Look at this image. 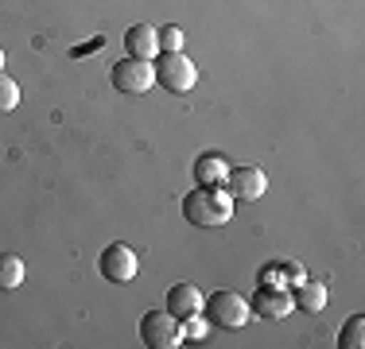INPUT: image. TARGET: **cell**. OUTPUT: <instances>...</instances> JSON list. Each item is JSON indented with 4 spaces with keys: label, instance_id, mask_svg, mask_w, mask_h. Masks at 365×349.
Here are the masks:
<instances>
[{
    "label": "cell",
    "instance_id": "obj_1",
    "mask_svg": "<svg viewBox=\"0 0 365 349\" xmlns=\"http://www.w3.org/2000/svg\"><path fill=\"white\" fill-rule=\"evenodd\" d=\"M182 214H187V222L198 225V229H218V225H225L233 217V198H230V190H222V187H202V182H198V187L182 198Z\"/></svg>",
    "mask_w": 365,
    "mask_h": 349
},
{
    "label": "cell",
    "instance_id": "obj_2",
    "mask_svg": "<svg viewBox=\"0 0 365 349\" xmlns=\"http://www.w3.org/2000/svg\"><path fill=\"white\" fill-rule=\"evenodd\" d=\"M155 85L168 93H190L198 82V70L182 51H155Z\"/></svg>",
    "mask_w": 365,
    "mask_h": 349
},
{
    "label": "cell",
    "instance_id": "obj_3",
    "mask_svg": "<svg viewBox=\"0 0 365 349\" xmlns=\"http://www.w3.org/2000/svg\"><path fill=\"white\" fill-rule=\"evenodd\" d=\"M202 314L222 330H241L249 322V299L237 291H214L210 299H202Z\"/></svg>",
    "mask_w": 365,
    "mask_h": 349
},
{
    "label": "cell",
    "instance_id": "obj_4",
    "mask_svg": "<svg viewBox=\"0 0 365 349\" xmlns=\"http://www.w3.org/2000/svg\"><path fill=\"white\" fill-rule=\"evenodd\" d=\"M140 342L148 349H175L182 345V322L168 311H148L140 318Z\"/></svg>",
    "mask_w": 365,
    "mask_h": 349
},
{
    "label": "cell",
    "instance_id": "obj_5",
    "mask_svg": "<svg viewBox=\"0 0 365 349\" xmlns=\"http://www.w3.org/2000/svg\"><path fill=\"white\" fill-rule=\"evenodd\" d=\"M113 85H117L120 93H148L155 85V70L148 58H120V63H113Z\"/></svg>",
    "mask_w": 365,
    "mask_h": 349
},
{
    "label": "cell",
    "instance_id": "obj_6",
    "mask_svg": "<svg viewBox=\"0 0 365 349\" xmlns=\"http://www.w3.org/2000/svg\"><path fill=\"white\" fill-rule=\"evenodd\" d=\"M101 276L109 279V283H128V279H136V268H140V260H136V252L128 249L125 241H113L106 252H101L98 260Z\"/></svg>",
    "mask_w": 365,
    "mask_h": 349
},
{
    "label": "cell",
    "instance_id": "obj_7",
    "mask_svg": "<svg viewBox=\"0 0 365 349\" xmlns=\"http://www.w3.org/2000/svg\"><path fill=\"white\" fill-rule=\"evenodd\" d=\"M222 187L230 190L233 202H257V198L268 190V179H264L260 167H233L230 174H225Z\"/></svg>",
    "mask_w": 365,
    "mask_h": 349
},
{
    "label": "cell",
    "instance_id": "obj_8",
    "mask_svg": "<svg viewBox=\"0 0 365 349\" xmlns=\"http://www.w3.org/2000/svg\"><path fill=\"white\" fill-rule=\"evenodd\" d=\"M292 295L284 291V283H260L253 291V299H249V311L260 314V318H284V314H292Z\"/></svg>",
    "mask_w": 365,
    "mask_h": 349
},
{
    "label": "cell",
    "instance_id": "obj_9",
    "mask_svg": "<svg viewBox=\"0 0 365 349\" xmlns=\"http://www.w3.org/2000/svg\"><path fill=\"white\" fill-rule=\"evenodd\" d=\"M168 314H175V318H195V314H202V291H198L195 283H175L168 291Z\"/></svg>",
    "mask_w": 365,
    "mask_h": 349
},
{
    "label": "cell",
    "instance_id": "obj_10",
    "mask_svg": "<svg viewBox=\"0 0 365 349\" xmlns=\"http://www.w3.org/2000/svg\"><path fill=\"white\" fill-rule=\"evenodd\" d=\"M125 51L133 58H155V51H160V35H155L152 24H133V28L125 31Z\"/></svg>",
    "mask_w": 365,
    "mask_h": 349
},
{
    "label": "cell",
    "instance_id": "obj_11",
    "mask_svg": "<svg viewBox=\"0 0 365 349\" xmlns=\"http://www.w3.org/2000/svg\"><path fill=\"white\" fill-rule=\"evenodd\" d=\"M292 303L299 311H307V314H319L327 307V283H319V279H299V283H295Z\"/></svg>",
    "mask_w": 365,
    "mask_h": 349
},
{
    "label": "cell",
    "instance_id": "obj_12",
    "mask_svg": "<svg viewBox=\"0 0 365 349\" xmlns=\"http://www.w3.org/2000/svg\"><path fill=\"white\" fill-rule=\"evenodd\" d=\"M225 174H230V167H225V160L218 152H206L195 160V179L202 182V187H222Z\"/></svg>",
    "mask_w": 365,
    "mask_h": 349
},
{
    "label": "cell",
    "instance_id": "obj_13",
    "mask_svg": "<svg viewBox=\"0 0 365 349\" xmlns=\"http://www.w3.org/2000/svg\"><path fill=\"white\" fill-rule=\"evenodd\" d=\"M24 283V260L16 252H0V291H12Z\"/></svg>",
    "mask_w": 365,
    "mask_h": 349
},
{
    "label": "cell",
    "instance_id": "obj_14",
    "mask_svg": "<svg viewBox=\"0 0 365 349\" xmlns=\"http://www.w3.org/2000/svg\"><path fill=\"white\" fill-rule=\"evenodd\" d=\"M338 345L342 349H361L365 345V314H354V318L342 322V330H338Z\"/></svg>",
    "mask_w": 365,
    "mask_h": 349
},
{
    "label": "cell",
    "instance_id": "obj_15",
    "mask_svg": "<svg viewBox=\"0 0 365 349\" xmlns=\"http://www.w3.org/2000/svg\"><path fill=\"white\" fill-rule=\"evenodd\" d=\"M16 105H20V85L0 70V113H12Z\"/></svg>",
    "mask_w": 365,
    "mask_h": 349
},
{
    "label": "cell",
    "instance_id": "obj_16",
    "mask_svg": "<svg viewBox=\"0 0 365 349\" xmlns=\"http://www.w3.org/2000/svg\"><path fill=\"white\" fill-rule=\"evenodd\" d=\"M155 35H160V51H182V28H175V24L160 28Z\"/></svg>",
    "mask_w": 365,
    "mask_h": 349
},
{
    "label": "cell",
    "instance_id": "obj_17",
    "mask_svg": "<svg viewBox=\"0 0 365 349\" xmlns=\"http://www.w3.org/2000/svg\"><path fill=\"white\" fill-rule=\"evenodd\" d=\"M206 334V322H202V314H195V318H182V338H202Z\"/></svg>",
    "mask_w": 365,
    "mask_h": 349
},
{
    "label": "cell",
    "instance_id": "obj_18",
    "mask_svg": "<svg viewBox=\"0 0 365 349\" xmlns=\"http://www.w3.org/2000/svg\"><path fill=\"white\" fill-rule=\"evenodd\" d=\"M0 70H4V51H0Z\"/></svg>",
    "mask_w": 365,
    "mask_h": 349
}]
</instances>
